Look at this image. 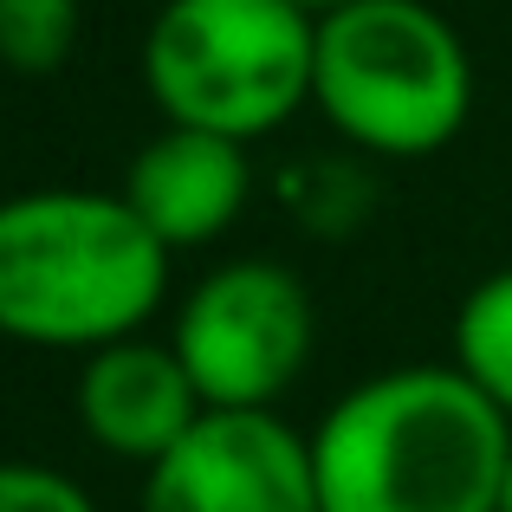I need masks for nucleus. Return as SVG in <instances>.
Returning <instances> with one entry per match:
<instances>
[{"label": "nucleus", "instance_id": "f03ea898", "mask_svg": "<svg viewBox=\"0 0 512 512\" xmlns=\"http://www.w3.org/2000/svg\"><path fill=\"white\" fill-rule=\"evenodd\" d=\"M169 247L124 195L33 188L0 201V338L33 350H104L163 305Z\"/></svg>", "mask_w": 512, "mask_h": 512}, {"label": "nucleus", "instance_id": "39448f33", "mask_svg": "<svg viewBox=\"0 0 512 512\" xmlns=\"http://www.w3.org/2000/svg\"><path fill=\"white\" fill-rule=\"evenodd\" d=\"M169 344L208 409H273L312 357V299L286 266H214L188 292Z\"/></svg>", "mask_w": 512, "mask_h": 512}, {"label": "nucleus", "instance_id": "7ed1b4c3", "mask_svg": "<svg viewBox=\"0 0 512 512\" xmlns=\"http://www.w3.org/2000/svg\"><path fill=\"white\" fill-rule=\"evenodd\" d=\"M318 20L292 0H169L143 39V85L169 124L266 137L312 104Z\"/></svg>", "mask_w": 512, "mask_h": 512}, {"label": "nucleus", "instance_id": "20e7f679", "mask_svg": "<svg viewBox=\"0 0 512 512\" xmlns=\"http://www.w3.org/2000/svg\"><path fill=\"white\" fill-rule=\"evenodd\" d=\"M312 98L376 156H428L474 111L467 46L422 0H350L318 20Z\"/></svg>", "mask_w": 512, "mask_h": 512}, {"label": "nucleus", "instance_id": "ddd939ff", "mask_svg": "<svg viewBox=\"0 0 512 512\" xmlns=\"http://www.w3.org/2000/svg\"><path fill=\"white\" fill-rule=\"evenodd\" d=\"M500 512H512V467H506V487H500Z\"/></svg>", "mask_w": 512, "mask_h": 512}, {"label": "nucleus", "instance_id": "f257e3e1", "mask_svg": "<svg viewBox=\"0 0 512 512\" xmlns=\"http://www.w3.org/2000/svg\"><path fill=\"white\" fill-rule=\"evenodd\" d=\"M312 467L325 512H500L512 422L454 363H402L318 422Z\"/></svg>", "mask_w": 512, "mask_h": 512}, {"label": "nucleus", "instance_id": "9d476101", "mask_svg": "<svg viewBox=\"0 0 512 512\" xmlns=\"http://www.w3.org/2000/svg\"><path fill=\"white\" fill-rule=\"evenodd\" d=\"M78 46V0H0V65L46 78Z\"/></svg>", "mask_w": 512, "mask_h": 512}, {"label": "nucleus", "instance_id": "6e6552de", "mask_svg": "<svg viewBox=\"0 0 512 512\" xmlns=\"http://www.w3.org/2000/svg\"><path fill=\"white\" fill-rule=\"evenodd\" d=\"M247 188V150L234 137L188 124H169L163 137H150L124 175V201L163 247H201V240L227 234L247 208Z\"/></svg>", "mask_w": 512, "mask_h": 512}, {"label": "nucleus", "instance_id": "0eeeda50", "mask_svg": "<svg viewBox=\"0 0 512 512\" xmlns=\"http://www.w3.org/2000/svg\"><path fill=\"white\" fill-rule=\"evenodd\" d=\"M201 415H208V402H201L195 376L182 370L175 344L124 338V344H104L85 357L78 422H85V435L98 448L156 467Z\"/></svg>", "mask_w": 512, "mask_h": 512}, {"label": "nucleus", "instance_id": "f8f14e48", "mask_svg": "<svg viewBox=\"0 0 512 512\" xmlns=\"http://www.w3.org/2000/svg\"><path fill=\"white\" fill-rule=\"evenodd\" d=\"M292 7H305L312 20H325V13H338V7H350V0H292Z\"/></svg>", "mask_w": 512, "mask_h": 512}, {"label": "nucleus", "instance_id": "9b49d317", "mask_svg": "<svg viewBox=\"0 0 512 512\" xmlns=\"http://www.w3.org/2000/svg\"><path fill=\"white\" fill-rule=\"evenodd\" d=\"M0 512H98L78 480L33 461H0Z\"/></svg>", "mask_w": 512, "mask_h": 512}, {"label": "nucleus", "instance_id": "423d86ee", "mask_svg": "<svg viewBox=\"0 0 512 512\" xmlns=\"http://www.w3.org/2000/svg\"><path fill=\"white\" fill-rule=\"evenodd\" d=\"M137 512H325L312 441L273 409H208L150 467Z\"/></svg>", "mask_w": 512, "mask_h": 512}, {"label": "nucleus", "instance_id": "1a4fd4ad", "mask_svg": "<svg viewBox=\"0 0 512 512\" xmlns=\"http://www.w3.org/2000/svg\"><path fill=\"white\" fill-rule=\"evenodd\" d=\"M454 370L512 422V266L480 279L454 312Z\"/></svg>", "mask_w": 512, "mask_h": 512}]
</instances>
